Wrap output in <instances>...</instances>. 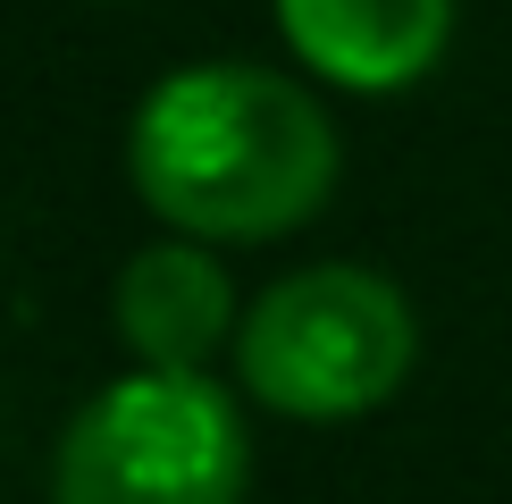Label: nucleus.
<instances>
[{
    "instance_id": "f257e3e1",
    "label": "nucleus",
    "mask_w": 512,
    "mask_h": 504,
    "mask_svg": "<svg viewBox=\"0 0 512 504\" xmlns=\"http://www.w3.org/2000/svg\"><path fill=\"white\" fill-rule=\"evenodd\" d=\"M126 177L152 219L202 244L294 236L336 185V126L294 76L210 59L143 93L126 126Z\"/></svg>"
},
{
    "instance_id": "f03ea898",
    "label": "nucleus",
    "mask_w": 512,
    "mask_h": 504,
    "mask_svg": "<svg viewBox=\"0 0 512 504\" xmlns=\"http://www.w3.org/2000/svg\"><path fill=\"white\" fill-rule=\"evenodd\" d=\"M420 353L412 303L361 261L294 269L236 320L244 395L286 420H361L403 387Z\"/></svg>"
},
{
    "instance_id": "7ed1b4c3",
    "label": "nucleus",
    "mask_w": 512,
    "mask_h": 504,
    "mask_svg": "<svg viewBox=\"0 0 512 504\" xmlns=\"http://www.w3.org/2000/svg\"><path fill=\"white\" fill-rule=\"evenodd\" d=\"M244 471V412L202 370L143 362L68 420L51 462V504H236Z\"/></svg>"
},
{
    "instance_id": "20e7f679",
    "label": "nucleus",
    "mask_w": 512,
    "mask_h": 504,
    "mask_svg": "<svg viewBox=\"0 0 512 504\" xmlns=\"http://www.w3.org/2000/svg\"><path fill=\"white\" fill-rule=\"evenodd\" d=\"M294 59L345 93H403L445 59L454 0H277Z\"/></svg>"
},
{
    "instance_id": "39448f33",
    "label": "nucleus",
    "mask_w": 512,
    "mask_h": 504,
    "mask_svg": "<svg viewBox=\"0 0 512 504\" xmlns=\"http://www.w3.org/2000/svg\"><path fill=\"white\" fill-rule=\"evenodd\" d=\"M110 320L135 362L202 370L227 345V328H236V294H227V269L202 252V236H177V244H152L118 269Z\"/></svg>"
}]
</instances>
